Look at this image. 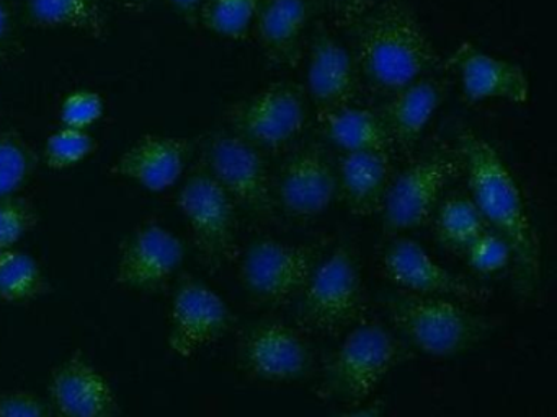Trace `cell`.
Segmentation results:
<instances>
[{
    "label": "cell",
    "mask_w": 557,
    "mask_h": 417,
    "mask_svg": "<svg viewBox=\"0 0 557 417\" xmlns=\"http://www.w3.org/2000/svg\"><path fill=\"white\" fill-rule=\"evenodd\" d=\"M458 152L469 194L491 230L507 240L521 290L536 289L541 276V243L520 188L494 147L471 129L458 134Z\"/></svg>",
    "instance_id": "6da1fadb"
},
{
    "label": "cell",
    "mask_w": 557,
    "mask_h": 417,
    "mask_svg": "<svg viewBox=\"0 0 557 417\" xmlns=\"http://www.w3.org/2000/svg\"><path fill=\"white\" fill-rule=\"evenodd\" d=\"M351 29L360 77L383 93H394L440 65L432 39L404 0L383 3Z\"/></svg>",
    "instance_id": "7a4b0ae2"
},
{
    "label": "cell",
    "mask_w": 557,
    "mask_h": 417,
    "mask_svg": "<svg viewBox=\"0 0 557 417\" xmlns=\"http://www.w3.org/2000/svg\"><path fill=\"white\" fill-rule=\"evenodd\" d=\"M391 321L417 351L430 357L465 354L491 331V323L456 300L400 292L387 296Z\"/></svg>",
    "instance_id": "3957f363"
},
{
    "label": "cell",
    "mask_w": 557,
    "mask_h": 417,
    "mask_svg": "<svg viewBox=\"0 0 557 417\" xmlns=\"http://www.w3.org/2000/svg\"><path fill=\"white\" fill-rule=\"evenodd\" d=\"M406 358V345L386 325L357 323L325 365V390L345 403H363Z\"/></svg>",
    "instance_id": "277c9868"
},
{
    "label": "cell",
    "mask_w": 557,
    "mask_h": 417,
    "mask_svg": "<svg viewBox=\"0 0 557 417\" xmlns=\"http://www.w3.org/2000/svg\"><path fill=\"white\" fill-rule=\"evenodd\" d=\"M364 289L354 254L345 247L322 257L299 293V328L337 338L361 321Z\"/></svg>",
    "instance_id": "5b68a950"
},
{
    "label": "cell",
    "mask_w": 557,
    "mask_h": 417,
    "mask_svg": "<svg viewBox=\"0 0 557 417\" xmlns=\"http://www.w3.org/2000/svg\"><path fill=\"white\" fill-rule=\"evenodd\" d=\"M195 250L208 270H221L240 256L236 204L220 182L198 163L177 194Z\"/></svg>",
    "instance_id": "8992f818"
},
{
    "label": "cell",
    "mask_w": 557,
    "mask_h": 417,
    "mask_svg": "<svg viewBox=\"0 0 557 417\" xmlns=\"http://www.w3.org/2000/svg\"><path fill=\"white\" fill-rule=\"evenodd\" d=\"M201 163L221 188L259 220L275 217V191L265 156L257 147L234 134L216 130L201 140Z\"/></svg>",
    "instance_id": "52a82bcc"
},
{
    "label": "cell",
    "mask_w": 557,
    "mask_h": 417,
    "mask_svg": "<svg viewBox=\"0 0 557 417\" xmlns=\"http://www.w3.org/2000/svg\"><path fill=\"white\" fill-rule=\"evenodd\" d=\"M461 173L458 147L433 150L397 173L380 212L384 233L396 237L423 227L435 214L445 189Z\"/></svg>",
    "instance_id": "ba28073f"
},
{
    "label": "cell",
    "mask_w": 557,
    "mask_h": 417,
    "mask_svg": "<svg viewBox=\"0 0 557 417\" xmlns=\"http://www.w3.org/2000/svg\"><path fill=\"white\" fill-rule=\"evenodd\" d=\"M231 130L259 150L278 152L292 146L308 124L305 87L295 81L267 85L224 114Z\"/></svg>",
    "instance_id": "9c48e42d"
},
{
    "label": "cell",
    "mask_w": 557,
    "mask_h": 417,
    "mask_svg": "<svg viewBox=\"0 0 557 417\" xmlns=\"http://www.w3.org/2000/svg\"><path fill=\"white\" fill-rule=\"evenodd\" d=\"M321 261L318 244H295L263 238L253 241L240 261L246 289L269 305H285L302 292Z\"/></svg>",
    "instance_id": "30bf717a"
},
{
    "label": "cell",
    "mask_w": 557,
    "mask_h": 417,
    "mask_svg": "<svg viewBox=\"0 0 557 417\" xmlns=\"http://www.w3.org/2000/svg\"><path fill=\"white\" fill-rule=\"evenodd\" d=\"M233 325V312L220 293L191 276L182 277L171 305L169 349L182 358L194 357L220 341Z\"/></svg>",
    "instance_id": "8fae6325"
},
{
    "label": "cell",
    "mask_w": 557,
    "mask_h": 417,
    "mask_svg": "<svg viewBox=\"0 0 557 417\" xmlns=\"http://www.w3.org/2000/svg\"><path fill=\"white\" fill-rule=\"evenodd\" d=\"M184 257V243L174 231L158 222H146L120 247L115 283L133 292H159L171 282Z\"/></svg>",
    "instance_id": "7c38bea8"
},
{
    "label": "cell",
    "mask_w": 557,
    "mask_h": 417,
    "mask_svg": "<svg viewBox=\"0 0 557 417\" xmlns=\"http://www.w3.org/2000/svg\"><path fill=\"white\" fill-rule=\"evenodd\" d=\"M387 277L403 292L456 300L459 303H485L491 296L485 287L456 276L433 260L425 248L412 238H396L383 257Z\"/></svg>",
    "instance_id": "4fadbf2b"
},
{
    "label": "cell",
    "mask_w": 557,
    "mask_h": 417,
    "mask_svg": "<svg viewBox=\"0 0 557 417\" xmlns=\"http://www.w3.org/2000/svg\"><path fill=\"white\" fill-rule=\"evenodd\" d=\"M240 365L250 377L272 383L301 380L314 364L299 329L282 321H260L240 339Z\"/></svg>",
    "instance_id": "5bb4252c"
},
{
    "label": "cell",
    "mask_w": 557,
    "mask_h": 417,
    "mask_svg": "<svg viewBox=\"0 0 557 417\" xmlns=\"http://www.w3.org/2000/svg\"><path fill=\"white\" fill-rule=\"evenodd\" d=\"M338 191L337 172L318 143L293 150L276 181V201L293 218H315L324 214Z\"/></svg>",
    "instance_id": "9a60e30c"
},
{
    "label": "cell",
    "mask_w": 557,
    "mask_h": 417,
    "mask_svg": "<svg viewBox=\"0 0 557 417\" xmlns=\"http://www.w3.org/2000/svg\"><path fill=\"white\" fill-rule=\"evenodd\" d=\"M306 81V93L318 114L350 106L360 93L361 77L354 54L324 25L312 33Z\"/></svg>",
    "instance_id": "2e32d148"
},
{
    "label": "cell",
    "mask_w": 557,
    "mask_h": 417,
    "mask_svg": "<svg viewBox=\"0 0 557 417\" xmlns=\"http://www.w3.org/2000/svg\"><path fill=\"white\" fill-rule=\"evenodd\" d=\"M446 68L458 74L462 94L471 103L504 100L524 104L530 100L527 72L513 62L481 51L472 42H461L446 61Z\"/></svg>",
    "instance_id": "e0dca14e"
},
{
    "label": "cell",
    "mask_w": 557,
    "mask_h": 417,
    "mask_svg": "<svg viewBox=\"0 0 557 417\" xmlns=\"http://www.w3.org/2000/svg\"><path fill=\"white\" fill-rule=\"evenodd\" d=\"M194 142L185 137L148 134L113 163L110 172L149 192L168 191L184 176Z\"/></svg>",
    "instance_id": "ac0fdd59"
},
{
    "label": "cell",
    "mask_w": 557,
    "mask_h": 417,
    "mask_svg": "<svg viewBox=\"0 0 557 417\" xmlns=\"http://www.w3.org/2000/svg\"><path fill=\"white\" fill-rule=\"evenodd\" d=\"M48 390L63 417H116L119 413L109 380L83 354H73L58 365Z\"/></svg>",
    "instance_id": "d6986e66"
},
{
    "label": "cell",
    "mask_w": 557,
    "mask_h": 417,
    "mask_svg": "<svg viewBox=\"0 0 557 417\" xmlns=\"http://www.w3.org/2000/svg\"><path fill=\"white\" fill-rule=\"evenodd\" d=\"M311 18L309 0H262L252 29L272 64L295 68L305 55V35Z\"/></svg>",
    "instance_id": "ffe728a7"
},
{
    "label": "cell",
    "mask_w": 557,
    "mask_h": 417,
    "mask_svg": "<svg viewBox=\"0 0 557 417\" xmlns=\"http://www.w3.org/2000/svg\"><path fill=\"white\" fill-rule=\"evenodd\" d=\"M445 97L446 85L430 74L391 93L381 117L393 147L404 153L412 152Z\"/></svg>",
    "instance_id": "44dd1931"
},
{
    "label": "cell",
    "mask_w": 557,
    "mask_h": 417,
    "mask_svg": "<svg viewBox=\"0 0 557 417\" xmlns=\"http://www.w3.org/2000/svg\"><path fill=\"white\" fill-rule=\"evenodd\" d=\"M394 176L391 152L344 153L338 162V188L351 214L360 217L380 214Z\"/></svg>",
    "instance_id": "7402d4cb"
},
{
    "label": "cell",
    "mask_w": 557,
    "mask_h": 417,
    "mask_svg": "<svg viewBox=\"0 0 557 417\" xmlns=\"http://www.w3.org/2000/svg\"><path fill=\"white\" fill-rule=\"evenodd\" d=\"M25 20L40 29H71L92 39L109 35V0H25Z\"/></svg>",
    "instance_id": "603a6c76"
},
{
    "label": "cell",
    "mask_w": 557,
    "mask_h": 417,
    "mask_svg": "<svg viewBox=\"0 0 557 417\" xmlns=\"http://www.w3.org/2000/svg\"><path fill=\"white\" fill-rule=\"evenodd\" d=\"M318 116L327 139L344 153L394 149L383 117L368 108L350 104Z\"/></svg>",
    "instance_id": "cb8c5ba5"
},
{
    "label": "cell",
    "mask_w": 557,
    "mask_h": 417,
    "mask_svg": "<svg viewBox=\"0 0 557 417\" xmlns=\"http://www.w3.org/2000/svg\"><path fill=\"white\" fill-rule=\"evenodd\" d=\"M50 292V282L38 261L24 251H0V302H34Z\"/></svg>",
    "instance_id": "d4e9b609"
},
{
    "label": "cell",
    "mask_w": 557,
    "mask_h": 417,
    "mask_svg": "<svg viewBox=\"0 0 557 417\" xmlns=\"http://www.w3.org/2000/svg\"><path fill=\"white\" fill-rule=\"evenodd\" d=\"M435 227L445 247L453 251H465L472 240L487 230L488 225L471 198L453 195L436 207Z\"/></svg>",
    "instance_id": "484cf974"
},
{
    "label": "cell",
    "mask_w": 557,
    "mask_h": 417,
    "mask_svg": "<svg viewBox=\"0 0 557 417\" xmlns=\"http://www.w3.org/2000/svg\"><path fill=\"white\" fill-rule=\"evenodd\" d=\"M40 165L30 140L17 129L0 130V198L18 194Z\"/></svg>",
    "instance_id": "4316f807"
},
{
    "label": "cell",
    "mask_w": 557,
    "mask_h": 417,
    "mask_svg": "<svg viewBox=\"0 0 557 417\" xmlns=\"http://www.w3.org/2000/svg\"><path fill=\"white\" fill-rule=\"evenodd\" d=\"M262 0H205L197 23L227 39H244L252 29Z\"/></svg>",
    "instance_id": "83f0119b"
},
{
    "label": "cell",
    "mask_w": 557,
    "mask_h": 417,
    "mask_svg": "<svg viewBox=\"0 0 557 417\" xmlns=\"http://www.w3.org/2000/svg\"><path fill=\"white\" fill-rule=\"evenodd\" d=\"M96 150L97 139L90 130L61 126L48 136L41 159L53 172H64L89 159Z\"/></svg>",
    "instance_id": "f1b7e54d"
},
{
    "label": "cell",
    "mask_w": 557,
    "mask_h": 417,
    "mask_svg": "<svg viewBox=\"0 0 557 417\" xmlns=\"http://www.w3.org/2000/svg\"><path fill=\"white\" fill-rule=\"evenodd\" d=\"M40 222L37 205L24 195L0 198V251L11 250L37 228Z\"/></svg>",
    "instance_id": "f546056e"
},
{
    "label": "cell",
    "mask_w": 557,
    "mask_h": 417,
    "mask_svg": "<svg viewBox=\"0 0 557 417\" xmlns=\"http://www.w3.org/2000/svg\"><path fill=\"white\" fill-rule=\"evenodd\" d=\"M462 253L471 269L479 274L500 273L508 264L513 263L510 244L491 228L472 240Z\"/></svg>",
    "instance_id": "4dcf8cb0"
},
{
    "label": "cell",
    "mask_w": 557,
    "mask_h": 417,
    "mask_svg": "<svg viewBox=\"0 0 557 417\" xmlns=\"http://www.w3.org/2000/svg\"><path fill=\"white\" fill-rule=\"evenodd\" d=\"M106 114L102 94L89 88H77L63 98L60 104V123L73 129L90 130Z\"/></svg>",
    "instance_id": "1f68e13d"
},
{
    "label": "cell",
    "mask_w": 557,
    "mask_h": 417,
    "mask_svg": "<svg viewBox=\"0 0 557 417\" xmlns=\"http://www.w3.org/2000/svg\"><path fill=\"white\" fill-rule=\"evenodd\" d=\"M24 51L17 16L8 0H0V65L11 64Z\"/></svg>",
    "instance_id": "d6a6232c"
},
{
    "label": "cell",
    "mask_w": 557,
    "mask_h": 417,
    "mask_svg": "<svg viewBox=\"0 0 557 417\" xmlns=\"http://www.w3.org/2000/svg\"><path fill=\"white\" fill-rule=\"evenodd\" d=\"M0 417H51L47 406L28 391L0 394Z\"/></svg>",
    "instance_id": "836d02e7"
},
{
    "label": "cell",
    "mask_w": 557,
    "mask_h": 417,
    "mask_svg": "<svg viewBox=\"0 0 557 417\" xmlns=\"http://www.w3.org/2000/svg\"><path fill=\"white\" fill-rule=\"evenodd\" d=\"M332 22L351 28L358 20L391 0H324Z\"/></svg>",
    "instance_id": "e575fe53"
},
{
    "label": "cell",
    "mask_w": 557,
    "mask_h": 417,
    "mask_svg": "<svg viewBox=\"0 0 557 417\" xmlns=\"http://www.w3.org/2000/svg\"><path fill=\"white\" fill-rule=\"evenodd\" d=\"M171 9H174L185 22L197 25L198 12L205 0H164Z\"/></svg>",
    "instance_id": "d590c367"
},
{
    "label": "cell",
    "mask_w": 557,
    "mask_h": 417,
    "mask_svg": "<svg viewBox=\"0 0 557 417\" xmlns=\"http://www.w3.org/2000/svg\"><path fill=\"white\" fill-rule=\"evenodd\" d=\"M337 417H384V403L381 400H374L364 404V406L345 410V413L338 414Z\"/></svg>",
    "instance_id": "8d00e7d4"
},
{
    "label": "cell",
    "mask_w": 557,
    "mask_h": 417,
    "mask_svg": "<svg viewBox=\"0 0 557 417\" xmlns=\"http://www.w3.org/2000/svg\"><path fill=\"white\" fill-rule=\"evenodd\" d=\"M115 2L129 15H141V13L148 12L152 0H115Z\"/></svg>",
    "instance_id": "74e56055"
}]
</instances>
